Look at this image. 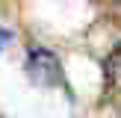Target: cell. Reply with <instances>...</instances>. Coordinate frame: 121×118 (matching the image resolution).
Masks as SVG:
<instances>
[{
    "mask_svg": "<svg viewBox=\"0 0 121 118\" xmlns=\"http://www.w3.org/2000/svg\"><path fill=\"white\" fill-rule=\"evenodd\" d=\"M0 118H3V115H0Z\"/></svg>",
    "mask_w": 121,
    "mask_h": 118,
    "instance_id": "5b68a950",
    "label": "cell"
},
{
    "mask_svg": "<svg viewBox=\"0 0 121 118\" xmlns=\"http://www.w3.org/2000/svg\"><path fill=\"white\" fill-rule=\"evenodd\" d=\"M104 71H106V83H109L112 88H121V47H115V50L109 53Z\"/></svg>",
    "mask_w": 121,
    "mask_h": 118,
    "instance_id": "7a4b0ae2",
    "label": "cell"
},
{
    "mask_svg": "<svg viewBox=\"0 0 121 118\" xmlns=\"http://www.w3.org/2000/svg\"><path fill=\"white\" fill-rule=\"evenodd\" d=\"M106 3H121V0H106Z\"/></svg>",
    "mask_w": 121,
    "mask_h": 118,
    "instance_id": "277c9868",
    "label": "cell"
},
{
    "mask_svg": "<svg viewBox=\"0 0 121 118\" xmlns=\"http://www.w3.org/2000/svg\"><path fill=\"white\" fill-rule=\"evenodd\" d=\"M27 77L39 88L62 86V65H59L56 53H50L47 47H30V53H27Z\"/></svg>",
    "mask_w": 121,
    "mask_h": 118,
    "instance_id": "6da1fadb",
    "label": "cell"
},
{
    "mask_svg": "<svg viewBox=\"0 0 121 118\" xmlns=\"http://www.w3.org/2000/svg\"><path fill=\"white\" fill-rule=\"evenodd\" d=\"M9 41H12V33H9V30H3V27H0V53H3V47L9 44Z\"/></svg>",
    "mask_w": 121,
    "mask_h": 118,
    "instance_id": "3957f363",
    "label": "cell"
}]
</instances>
